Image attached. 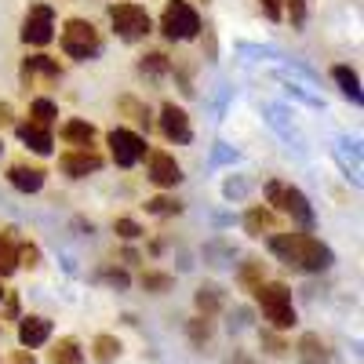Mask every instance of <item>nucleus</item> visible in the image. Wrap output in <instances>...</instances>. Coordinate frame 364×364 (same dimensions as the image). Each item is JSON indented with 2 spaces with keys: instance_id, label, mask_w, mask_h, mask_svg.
Instances as JSON below:
<instances>
[{
  "instance_id": "obj_7",
  "label": "nucleus",
  "mask_w": 364,
  "mask_h": 364,
  "mask_svg": "<svg viewBox=\"0 0 364 364\" xmlns=\"http://www.w3.org/2000/svg\"><path fill=\"white\" fill-rule=\"evenodd\" d=\"M55 37V8L51 4H33L22 18V41L29 48H44Z\"/></svg>"
},
{
  "instance_id": "obj_3",
  "label": "nucleus",
  "mask_w": 364,
  "mask_h": 364,
  "mask_svg": "<svg viewBox=\"0 0 364 364\" xmlns=\"http://www.w3.org/2000/svg\"><path fill=\"white\" fill-rule=\"evenodd\" d=\"M255 299H259V306H262V317L273 324V328H291L295 324V306H291V291L288 284L281 281H269V284H259L255 288Z\"/></svg>"
},
{
  "instance_id": "obj_6",
  "label": "nucleus",
  "mask_w": 364,
  "mask_h": 364,
  "mask_svg": "<svg viewBox=\"0 0 364 364\" xmlns=\"http://www.w3.org/2000/svg\"><path fill=\"white\" fill-rule=\"evenodd\" d=\"M266 197H269V204H277L284 215H291L299 226H314V208H310V200H306V193H299L295 186H288V182H277L273 178L269 186H266Z\"/></svg>"
},
{
  "instance_id": "obj_8",
  "label": "nucleus",
  "mask_w": 364,
  "mask_h": 364,
  "mask_svg": "<svg viewBox=\"0 0 364 364\" xmlns=\"http://www.w3.org/2000/svg\"><path fill=\"white\" fill-rule=\"evenodd\" d=\"M109 142V154L117 161V168H135L142 157H146V139L139 132H128V128H113L106 135Z\"/></svg>"
},
{
  "instance_id": "obj_1",
  "label": "nucleus",
  "mask_w": 364,
  "mask_h": 364,
  "mask_svg": "<svg viewBox=\"0 0 364 364\" xmlns=\"http://www.w3.org/2000/svg\"><path fill=\"white\" fill-rule=\"evenodd\" d=\"M269 252L277 255L284 266H295L302 273H321L331 266V248L321 245L317 237L310 233H277V237H269Z\"/></svg>"
},
{
  "instance_id": "obj_13",
  "label": "nucleus",
  "mask_w": 364,
  "mask_h": 364,
  "mask_svg": "<svg viewBox=\"0 0 364 364\" xmlns=\"http://www.w3.org/2000/svg\"><path fill=\"white\" fill-rule=\"evenodd\" d=\"M51 339V321L48 317H22L18 321V343L26 346V350H37V346H44Z\"/></svg>"
},
{
  "instance_id": "obj_23",
  "label": "nucleus",
  "mask_w": 364,
  "mask_h": 364,
  "mask_svg": "<svg viewBox=\"0 0 364 364\" xmlns=\"http://www.w3.org/2000/svg\"><path fill=\"white\" fill-rule=\"evenodd\" d=\"M245 230H248V237H262L266 230H273V215L266 208H252L245 215Z\"/></svg>"
},
{
  "instance_id": "obj_37",
  "label": "nucleus",
  "mask_w": 364,
  "mask_h": 364,
  "mask_svg": "<svg viewBox=\"0 0 364 364\" xmlns=\"http://www.w3.org/2000/svg\"><path fill=\"white\" fill-rule=\"evenodd\" d=\"M4 124H11V106L0 102V128H4Z\"/></svg>"
},
{
  "instance_id": "obj_34",
  "label": "nucleus",
  "mask_w": 364,
  "mask_h": 364,
  "mask_svg": "<svg viewBox=\"0 0 364 364\" xmlns=\"http://www.w3.org/2000/svg\"><path fill=\"white\" fill-rule=\"evenodd\" d=\"M240 281H245L248 288H259L262 281H259V266H255V259H248V266L240 269Z\"/></svg>"
},
{
  "instance_id": "obj_29",
  "label": "nucleus",
  "mask_w": 364,
  "mask_h": 364,
  "mask_svg": "<svg viewBox=\"0 0 364 364\" xmlns=\"http://www.w3.org/2000/svg\"><path fill=\"white\" fill-rule=\"evenodd\" d=\"M190 339H193L197 346L211 339V321H208V317H197V321L190 324Z\"/></svg>"
},
{
  "instance_id": "obj_11",
  "label": "nucleus",
  "mask_w": 364,
  "mask_h": 364,
  "mask_svg": "<svg viewBox=\"0 0 364 364\" xmlns=\"http://www.w3.org/2000/svg\"><path fill=\"white\" fill-rule=\"evenodd\" d=\"M58 77H63V70H58V63L51 55H29L22 63V80L26 87H37V84H55Z\"/></svg>"
},
{
  "instance_id": "obj_5",
  "label": "nucleus",
  "mask_w": 364,
  "mask_h": 364,
  "mask_svg": "<svg viewBox=\"0 0 364 364\" xmlns=\"http://www.w3.org/2000/svg\"><path fill=\"white\" fill-rule=\"evenodd\" d=\"M161 29L168 41H193L200 33V15L190 0H168L161 11Z\"/></svg>"
},
{
  "instance_id": "obj_33",
  "label": "nucleus",
  "mask_w": 364,
  "mask_h": 364,
  "mask_svg": "<svg viewBox=\"0 0 364 364\" xmlns=\"http://www.w3.org/2000/svg\"><path fill=\"white\" fill-rule=\"evenodd\" d=\"M288 15H291V26L299 29L306 22V0H288Z\"/></svg>"
},
{
  "instance_id": "obj_4",
  "label": "nucleus",
  "mask_w": 364,
  "mask_h": 364,
  "mask_svg": "<svg viewBox=\"0 0 364 364\" xmlns=\"http://www.w3.org/2000/svg\"><path fill=\"white\" fill-rule=\"evenodd\" d=\"M63 51H66L70 58H77V63L99 58V51H102L99 29L91 26L87 18H70V22L63 26Z\"/></svg>"
},
{
  "instance_id": "obj_9",
  "label": "nucleus",
  "mask_w": 364,
  "mask_h": 364,
  "mask_svg": "<svg viewBox=\"0 0 364 364\" xmlns=\"http://www.w3.org/2000/svg\"><path fill=\"white\" fill-rule=\"evenodd\" d=\"M161 132H164V139H171V142H178V146H186V142L193 139V128H190L186 109L175 106V102H164V106H161Z\"/></svg>"
},
{
  "instance_id": "obj_21",
  "label": "nucleus",
  "mask_w": 364,
  "mask_h": 364,
  "mask_svg": "<svg viewBox=\"0 0 364 364\" xmlns=\"http://www.w3.org/2000/svg\"><path fill=\"white\" fill-rule=\"evenodd\" d=\"M331 77H336V84L343 87V95H346V99L360 102V80H357V73H353L350 66H336V70H331Z\"/></svg>"
},
{
  "instance_id": "obj_17",
  "label": "nucleus",
  "mask_w": 364,
  "mask_h": 364,
  "mask_svg": "<svg viewBox=\"0 0 364 364\" xmlns=\"http://www.w3.org/2000/svg\"><path fill=\"white\" fill-rule=\"evenodd\" d=\"M58 135H63V142H66V146L91 149V142H95V124H87V120H66Z\"/></svg>"
},
{
  "instance_id": "obj_22",
  "label": "nucleus",
  "mask_w": 364,
  "mask_h": 364,
  "mask_svg": "<svg viewBox=\"0 0 364 364\" xmlns=\"http://www.w3.org/2000/svg\"><path fill=\"white\" fill-rule=\"evenodd\" d=\"M55 117H58V106H55L51 99H33V102H29V120H33V124L51 128Z\"/></svg>"
},
{
  "instance_id": "obj_35",
  "label": "nucleus",
  "mask_w": 364,
  "mask_h": 364,
  "mask_svg": "<svg viewBox=\"0 0 364 364\" xmlns=\"http://www.w3.org/2000/svg\"><path fill=\"white\" fill-rule=\"evenodd\" d=\"M102 281H109L117 288H128V273L124 269H102Z\"/></svg>"
},
{
  "instance_id": "obj_10",
  "label": "nucleus",
  "mask_w": 364,
  "mask_h": 364,
  "mask_svg": "<svg viewBox=\"0 0 364 364\" xmlns=\"http://www.w3.org/2000/svg\"><path fill=\"white\" fill-rule=\"evenodd\" d=\"M149 182H154V186H161V190L178 186V182H182L178 161H175L171 154H164V149H154V154H149Z\"/></svg>"
},
{
  "instance_id": "obj_38",
  "label": "nucleus",
  "mask_w": 364,
  "mask_h": 364,
  "mask_svg": "<svg viewBox=\"0 0 364 364\" xmlns=\"http://www.w3.org/2000/svg\"><path fill=\"white\" fill-rule=\"evenodd\" d=\"M266 346H269V353H284V343H277L273 336H266Z\"/></svg>"
},
{
  "instance_id": "obj_25",
  "label": "nucleus",
  "mask_w": 364,
  "mask_h": 364,
  "mask_svg": "<svg viewBox=\"0 0 364 364\" xmlns=\"http://www.w3.org/2000/svg\"><path fill=\"white\" fill-rule=\"evenodd\" d=\"M219 306H223V291H219L215 284H208V288H200V291H197V310H200L204 317L219 314Z\"/></svg>"
},
{
  "instance_id": "obj_18",
  "label": "nucleus",
  "mask_w": 364,
  "mask_h": 364,
  "mask_svg": "<svg viewBox=\"0 0 364 364\" xmlns=\"http://www.w3.org/2000/svg\"><path fill=\"white\" fill-rule=\"evenodd\" d=\"M51 364H84V350H80V343L77 339H58L55 343V350H51Z\"/></svg>"
},
{
  "instance_id": "obj_26",
  "label": "nucleus",
  "mask_w": 364,
  "mask_h": 364,
  "mask_svg": "<svg viewBox=\"0 0 364 364\" xmlns=\"http://www.w3.org/2000/svg\"><path fill=\"white\" fill-rule=\"evenodd\" d=\"M142 288H146V291H154V295H164V291L175 288V277H171V273L146 269V273H142Z\"/></svg>"
},
{
  "instance_id": "obj_31",
  "label": "nucleus",
  "mask_w": 364,
  "mask_h": 364,
  "mask_svg": "<svg viewBox=\"0 0 364 364\" xmlns=\"http://www.w3.org/2000/svg\"><path fill=\"white\" fill-rule=\"evenodd\" d=\"M120 109H128V113H132V120H139V124H146V128H149V109H146V106H139L135 99H120Z\"/></svg>"
},
{
  "instance_id": "obj_30",
  "label": "nucleus",
  "mask_w": 364,
  "mask_h": 364,
  "mask_svg": "<svg viewBox=\"0 0 364 364\" xmlns=\"http://www.w3.org/2000/svg\"><path fill=\"white\" fill-rule=\"evenodd\" d=\"M15 255H18V266H29V269L41 262V248H37V245H18Z\"/></svg>"
},
{
  "instance_id": "obj_12",
  "label": "nucleus",
  "mask_w": 364,
  "mask_h": 364,
  "mask_svg": "<svg viewBox=\"0 0 364 364\" xmlns=\"http://www.w3.org/2000/svg\"><path fill=\"white\" fill-rule=\"evenodd\" d=\"M58 168H63L70 178H87V175H95L102 168V157L95 154V149H73V154H63Z\"/></svg>"
},
{
  "instance_id": "obj_39",
  "label": "nucleus",
  "mask_w": 364,
  "mask_h": 364,
  "mask_svg": "<svg viewBox=\"0 0 364 364\" xmlns=\"http://www.w3.org/2000/svg\"><path fill=\"white\" fill-rule=\"evenodd\" d=\"M226 364H255V360H252V357H248V353H233V357H230V360H226Z\"/></svg>"
},
{
  "instance_id": "obj_19",
  "label": "nucleus",
  "mask_w": 364,
  "mask_h": 364,
  "mask_svg": "<svg viewBox=\"0 0 364 364\" xmlns=\"http://www.w3.org/2000/svg\"><path fill=\"white\" fill-rule=\"evenodd\" d=\"M18 245H15V230H4V237H0V277H8V273H15L18 266Z\"/></svg>"
},
{
  "instance_id": "obj_24",
  "label": "nucleus",
  "mask_w": 364,
  "mask_h": 364,
  "mask_svg": "<svg viewBox=\"0 0 364 364\" xmlns=\"http://www.w3.org/2000/svg\"><path fill=\"white\" fill-rule=\"evenodd\" d=\"M168 70H171V63H168V55H164V51H149V55L139 58V73L161 77V73H168Z\"/></svg>"
},
{
  "instance_id": "obj_16",
  "label": "nucleus",
  "mask_w": 364,
  "mask_h": 364,
  "mask_svg": "<svg viewBox=\"0 0 364 364\" xmlns=\"http://www.w3.org/2000/svg\"><path fill=\"white\" fill-rule=\"evenodd\" d=\"M8 182L22 193H37L44 186V168H33V164H11L8 168Z\"/></svg>"
},
{
  "instance_id": "obj_32",
  "label": "nucleus",
  "mask_w": 364,
  "mask_h": 364,
  "mask_svg": "<svg viewBox=\"0 0 364 364\" xmlns=\"http://www.w3.org/2000/svg\"><path fill=\"white\" fill-rule=\"evenodd\" d=\"M259 8H262V15L273 18V22L284 18V0H259Z\"/></svg>"
},
{
  "instance_id": "obj_36",
  "label": "nucleus",
  "mask_w": 364,
  "mask_h": 364,
  "mask_svg": "<svg viewBox=\"0 0 364 364\" xmlns=\"http://www.w3.org/2000/svg\"><path fill=\"white\" fill-rule=\"evenodd\" d=\"M11 364H37V357H33V350H18L11 357Z\"/></svg>"
},
{
  "instance_id": "obj_14",
  "label": "nucleus",
  "mask_w": 364,
  "mask_h": 364,
  "mask_svg": "<svg viewBox=\"0 0 364 364\" xmlns=\"http://www.w3.org/2000/svg\"><path fill=\"white\" fill-rule=\"evenodd\" d=\"M18 139L33 149V154H41V157H48L51 149H55V139H51V128H44V124H33V120H22L18 124Z\"/></svg>"
},
{
  "instance_id": "obj_41",
  "label": "nucleus",
  "mask_w": 364,
  "mask_h": 364,
  "mask_svg": "<svg viewBox=\"0 0 364 364\" xmlns=\"http://www.w3.org/2000/svg\"><path fill=\"white\" fill-rule=\"evenodd\" d=\"M0 154H4V142H0Z\"/></svg>"
},
{
  "instance_id": "obj_27",
  "label": "nucleus",
  "mask_w": 364,
  "mask_h": 364,
  "mask_svg": "<svg viewBox=\"0 0 364 364\" xmlns=\"http://www.w3.org/2000/svg\"><path fill=\"white\" fill-rule=\"evenodd\" d=\"M146 211L149 215H178L182 204L171 200V197H154V200H146Z\"/></svg>"
},
{
  "instance_id": "obj_15",
  "label": "nucleus",
  "mask_w": 364,
  "mask_h": 364,
  "mask_svg": "<svg viewBox=\"0 0 364 364\" xmlns=\"http://www.w3.org/2000/svg\"><path fill=\"white\" fill-rule=\"evenodd\" d=\"M295 350L302 364H336V353H331V346L321 336H302Z\"/></svg>"
},
{
  "instance_id": "obj_2",
  "label": "nucleus",
  "mask_w": 364,
  "mask_h": 364,
  "mask_svg": "<svg viewBox=\"0 0 364 364\" xmlns=\"http://www.w3.org/2000/svg\"><path fill=\"white\" fill-rule=\"evenodd\" d=\"M109 22H113V33L120 41H146L149 33H154V18H149V11L142 4H132V0H124V4H109Z\"/></svg>"
},
{
  "instance_id": "obj_28",
  "label": "nucleus",
  "mask_w": 364,
  "mask_h": 364,
  "mask_svg": "<svg viewBox=\"0 0 364 364\" xmlns=\"http://www.w3.org/2000/svg\"><path fill=\"white\" fill-rule=\"evenodd\" d=\"M113 233L124 237V240H139V237H142V226H139L135 219H117V223H113Z\"/></svg>"
},
{
  "instance_id": "obj_20",
  "label": "nucleus",
  "mask_w": 364,
  "mask_h": 364,
  "mask_svg": "<svg viewBox=\"0 0 364 364\" xmlns=\"http://www.w3.org/2000/svg\"><path fill=\"white\" fill-rule=\"evenodd\" d=\"M91 357H95L99 364H113L120 357V339L117 336H95V343H91Z\"/></svg>"
},
{
  "instance_id": "obj_40",
  "label": "nucleus",
  "mask_w": 364,
  "mask_h": 364,
  "mask_svg": "<svg viewBox=\"0 0 364 364\" xmlns=\"http://www.w3.org/2000/svg\"><path fill=\"white\" fill-rule=\"evenodd\" d=\"M0 302H4V288H0Z\"/></svg>"
}]
</instances>
